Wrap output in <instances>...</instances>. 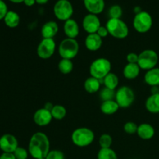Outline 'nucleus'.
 Returning a JSON list of instances; mask_svg holds the SVG:
<instances>
[{"label":"nucleus","instance_id":"1","mask_svg":"<svg viewBox=\"0 0 159 159\" xmlns=\"http://www.w3.org/2000/svg\"><path fill=\"white\" fill-rule=\"evenodd\" d=\"M50 151V140L44 133L37 132L32 135L28 144V152L32 158H46Z\"/></svg>","mask_w":159,"mask_h":159},{"label":"nucleus","instance_id":"2","mask_svg":"<svg viewBox=\"0 0 159 159\" xmlns=\"http://www.w3.org/2000/svg\"><path fill=\"white\" fill-rule=\"evenodd\" d=\"M71 141L75 145L79 148L87 147L94 141V132L87 127H79L71 134Z\"/></svg>","mask_w":159,"mask_h":159},{"label":"nucleus","instance_id":"3","mask_svg":"<svg viewBox=\"0 0 159 159\" xmlns=\"http://www.w3.org/2000/svg\"><path fill=\"white\" fill-rule=\"evenodd\" d=\"M111 62L108 59L99 57L92 62L89 67L90 75L101 80L111 72Z\"/></svg>","mask_w":159,"mask_h":159},{"label":"nucleus","instance_id":"4","mask_svg":"<svg viewBox=\"0 0 159 159\" xmlns=\"http://www.w3.org/2000/svg\"><path fill=\"white\" fill-rule=\"evenodd\" d=\"M106 27L108 30L109 34L116 39H124L129 34L128 26L121 19L110 18L107 22Z\"/></svg>","mask_w":159,"mask_h":159},{"label":"nucleus","instance_id":"5","mask_svg":"<svg viewBox=\"0 0 159 159\" xmlns=\"http://www.w3.org/2000/svg\"><path fill=\"white\" fill-rule=\"evenodd\" d=\"M79 51V44L75 39H64L58 46V54L63 59L75 58L78 55Z\"/></svg>","mask_w":159,"mask_h":159},{"label":"nucleus","instance_id":"6","mask_svg":"<svg viewBox=\"0 0 159 159\" xmlns=\"http://www.w3.org/2000/svg\"><path fill=\"white\" fill-rule=\"evenodd\" d=\"M153 19L151 14L146 11H141L135 14L133 20V26L137 32L140 34L148 33L152 27Z\"/></svg>","mask_w":159,"mask_h":159},{"label":"nucleus","instance_id":"7","mask_svg":"<svg viewBox=\"0 0 159 159\" xmlns=\"http://www.w3.org/2000/svg\"><path fill=\"white\" fill-rule=\"evenodd\" d=\"M53 12L57 20L65 22L71 19L74 8L69 0H57L54 5Z\"/></svg>","mask_w":159,"mask_h":159},{"label":"nucleus","instance_id":"8","mask_svg":"<svg viewBox=\"0 0 159 159\" xmlns=\"http://www.w3.org/2000/svg\"><path fill=\"white\" fill-rule=\"evenodd\" d=\"M158 55L155 51L152 49H146L138 54V65L142 70L152 69L158 65Z\"/></svg>","mask_w":159,"mask_h":159},{"label":"nucleus","instance_id":"9","mask_svg":"<svg viewBox=\"0 0 159 159\" xmlns=\"http://www.w3.org/2000/svg\"><path fill=\"white\" fill-rule=\"evenodd\" d=\"M135 94L133 89L127 85L120 87L115 94V100L120 108H128L133 104Z\"/></svg>","mask_w":159,"mask_h":159},{"label":"nucleus","instance_id":"10","mask_svg":"<svg viewBox=\"0 0 159 159\" xmlns=\"http://www.w3.org/2000/svg\"><path fill=\"white\" fill-rule=\"evenodd\" d=\"M56 49V43L54 39L43 38L37 49V54L41 59H48L54 55Z\"/></svg>","mask_w":159,"mask_h":159},{"label":"nucleus","instance_id":"11","mask_svg":"<svg viewBox=\"0 0 159 159\" xmlns=\"http://www.w3.org/2000/svg\"><path fill=\"white\" fill-rule=\"evenodd\" d=\"M18 147V140L14 135L5 134L0 137V150L4 153H13Z\"/></svg>","mask_w":159,"mask_h":159},{"label":"nucleus","instance_id":"12","mask_svg":"<svg viewBox=\"0 0 159 159\" xmlns=\"http://www.w3.org/2000/svg\"><path fill=\"white\" fill-rule=\"evenodd\" d=\"M101 26V22L97 15L88 13L82 20V27L89 34H96Z\"/></svg>","mask_w":159,"mask_h":159},{"label":"nucleus","instance_id":"13","mask_svg":"<svg viewBox=\"0 0 159 159\" xmlns=\"http://www.w3.org/2000/svg\"><path fill=\"white\" fill-rule=\"evenodd\" d=\"M53 119L51 112L45 108L37 110L34 114V121L39 127H45L50 124Z\"/></svg>","mask_w":159,"mask_h":159},{"label":"nucleus","instance_id":"14","mask_svg":"<svg viewBox=\"0 0 159 159\" xmlns=\"http://www.w3.org/2000/svg\"><path fill=\"white\" fill-rule=\"evenodd\" d=\"M83 4L89 13L99 15L105 9L104 0H83Z\"/></svg>","mask_w":159,"mask_h":159},{"label":"nucleus","instance_id":"15","mask_svg":"<svg viewBox=\"0 0 159 159\" xmlns=\"http://www.w3.org/2000/svg\"><path fill=\"white\" fill-rule=\"evenodd\" d=\"M59 30L57 23L55 21H48L42 26L41 35L43 38L54 39Z\"/></svg>","mask_w":159,"mask_h":159},{"label":"nucleus","instance_id":"16","mask_svg":"<svg viewBox=\"0 0 159 159\" xmlns=\"http://www.w3.org/2000/svg\"><path fill=\"white\" fill-rule=\"evenodd\" d=\"M102 38L97 34H88L85 40V45L90 51H97L102 47Z\"/></svg>","mask_w":159,"mask_h":159},{"label":"nucleus","instance_id":"17","mask_svg":"<svg viewBox=\"0 0 159 159\" xmlns=\"http://www.w3.org/2000/svg\"><path fill=\"white\" fill-rule=\"evenodd\" d=\"M64 32L68 38L75 39L79 34V23L73 19L67 20L64 24Z\"/></svg>","mask_w":159,"mask_h":159},{"label":"nucleus","instance_id":"18","mask_svg":"<svg viewBox=\"0 0 159 159\" xmlns=\"http://www.w3.org/2000/svg\"><path fill=\"white\" fill-rule=\"evenodd\" d=\"M155 128L151 124L144 123L138 126L137 134L140 138L143 140H150L155 136Z\"/></svg>","mask_w":159,"mask_h":159},{"label":"nucleus","instance_id":"19","mask_svg":"<svg viewBox=\"0 0 159 159\" xmlns=\"http://www.w3.org/2000/svg\"><path fill=\"white\" fill-rule=\"evenodd\" d=\"M145 108L151 113H159V93L152 94L148 96L146 99Z\"/></svg>","mask_w":159,"mask_h":159},{"label":"nucleus","instance_id":"20","mask_svg":"<svg viewBox=\"0 0 159 159\" xmlns=\"http://www.w3.org/2000/svg\"><path fill=\"white\" fill-rule=\"evenodd\" d=\"M144 82L150 86H159V68L148 70L144 75Z\"/></svg>","mask_w":159,"mask_h":159},{"label":"nucleus","instance_id":"21","mask_svg":"<svg viewBox=\"0 0 159 159\" xmlns=\"http://www.w3.org/2000/svg\"><path fill=\"white\" fill-rule=\"evenodd\" d=\"M120 107L114 99L102 101L100 106V110L102 113L106 115H112L116 113L119 110Z\"/></svg>","mask_w":159,"mask_h":159},{"label":"nucleus","instance_id":"22","mask_svg":"<svg viewBox=\"0 0 159 159\" xmlns=\"http://www.w3.org/2000/svg\"><path fill=\"white\" fill-rule=\"evenodd\" d=\"M6 26L9 28H16L19 26L20 22V15L16 12L12 10H9L6 13V16L3 19Z\"/></svg>","mask_w":159,"mask_h":159},{"label":"nucleus","instance_id":"23","mask_svg":"<svg viewBox=\"0 0 159 159\" xmlns=\"http://www.w3.org/2000/svg\"><path fill=\"white\" fill-rule=\"evenodd\" d=\"M141 68L138 64L127 63L125 65L123 71L124 76L127 79H134L139 75Z\"/></svg>","mask_w":159,"mask_h":159},{"label":"nucleus","instance_id":"24","mask_svg":"<svg viewBox=\"0 0 159 159\" xmlns=\"http://www.w3.org/2000/svg\"><path fill=\"white\" fill-rule=\"evenodd\" d=\"M100 80L90 76L84 82V89L87 93L93 94L97 93L100 89Z\"/></svg>","mask_w":159,"mask_h":159},{"label":"nucleus","instance_id":"25","mask_svg":"<svg viewBox=\"0 0 159 159\" xmlns=\"http://www.w3.org/2000/svg\"><path fill=\"white\" fill-rule=\"evenodd\" d=\"M103 84L106 88L115 90L119 85V78L114 73H109L103 79Z\"/></svg>","mask_w":159,"mask_h":159},{"label":"nucleus","instance_id":"26","mask_svg":"<svg viewBox=\"0 0 159 159\" xmlns=\"http://www.w3.org/2000/svg\"><path fill=\"white\" fill-rule=\"evenodd\" d=\"M58 70L60 72H61L64 75H68L72 71L74 68V64L71 61V60L69 59H63L59 61L58 65H57Z\"/></svg>","mask_w":159,"mask_h":159},{"label":"nucleus","instance_id":"27","mask_svg":"<svg viewBox=\"0 0 159 159\" xmlns=\"http://www.w3.org/2000/svg\"><path fill=\"white\" fill-rule=\"evenodd\" d=\"M51 112L53 118L57 120L64 119L67 114L66 109L62 105H54Z\"/></svg>","mask_w":159,"mask_h":159},{"label":"nucleus","instance_id":"28","mask_svg":"<svg viewBox=\"0 0 159 159\" xmlns=\"http://www.w3.org/2000/svg\"><path fill=\"white\" fill-rule=\"evenodd\" d=\"M97 159H118L117 155L112 148H101L98 152Z\"/></svg>","mask_w":159,"mask_h":159},{"label":"nucleus","instance_id":"29","mask_svg":"<svg viewBox=\"0 0 159 159\" xmlns=\"http://www.w3.org/2000/svg\"><path fill=\"white\" fill-rule=\"evenodd\" d=\"M99 144L101 148H110L113 144V138L108 134H103L99 138Z\"/></svg>","mask_w":159,"mask_h":159},{"label":"nucleus","instance_id":"30","mask_svg":"<svg viewBox=\"0 0 159 159\" xmlns=\"http://www.w3.org/2000/svg\"><path fill=\"white\" fill-rule=\"evenodd\" d=\"M109 16L111 19H120L123 15V9L119 5H113L109 9Z\"/></svg>","mask_w":159,"mask_h":159},{"label":"nucleus","instance_id":"31","mask_svg":"<svg viewBox=\"0 0 159 159\" xmlns=\"http://www.w3.org/2000/svg\"><path fill=\"white\" fill-rule=\"evenodd\" d=\"M115 94H116L115 90L110 89L106 88L105 87V88L101 91L100 97L102 101L111 100V99H113V98H115Z\"/></svg>","mask_w":159,"mask_h":159},{"label":"nucleus","instance_id":"32","mask_svg":"<svg viewBox=\"0 0 159 159\" xmlns=\"http://www.w3.org/2000/svg\"><path fill=\"white\" fill-rule=\"evenodd\" d=\"M16 159H27L29 156V152L23 147H18L13 152Z\"/></svg>","mask_w":159,"mask_h":159},{"label":"nucleus","instance_id":"33","mask_svg":"<svg viewBox=\"0 0 159 159\" xmlns=\"http://www.w3.org/2000/svg\"><path fill=\"white\" fill-rule=\"evenodd\" d=\"M138 126L134 122L129 121V122H127L124 124V130L128 134H136L137 131H138Z\"/></svg>","mask_w":159,"mask_h":159},{"label":"nucleus","instance_id":"34","mask_svg":"<svg viewBox=\"0 0 159 159\" xmlns=\"http://www.w3.org/2000/svg\"><path fill=\"white\" fill-rule=\"evenodd\" d=\"M46 159H65V155L61 151L52 150L50 151L49 153L46 156Z\"/></svg>","mask_w":159,"mask_h":159},{"label":"nucleus","instance_id":"35","mask_svg":"<svg viewBox=\"0 0 159 159\" xmlns=\"http://www.w3.org/2000/svg\"><path fill=\"white\" fill-rule=\"evenodd\" d=\"M8 6L3 0H0V20H3L8 12Z\"/></svg>","mask_w":159,"mask_h":159},{"label":"nucleus","instance_id":"36","mask_svg":"<svg viewBox=\"0 0 159 159\" xmlns=\"http://www.w3.org/2000/svg\"><path fill=\"white\" fill-rule=\"evenodd\" d=\"M127 63L130 64H138V54H136V53H129L127 55Z\"/></svg>","mask_w":159,"mask_h":159},{"label":"nucleus","instance_id":"37","mask_svg":"<svg viewBox=\"0 0 159 159\" xmlns=\"http://www.w3.org/2000/svg\"><path fill=\"white\" fill-rule=\"evenodd\" d=\"M96 34H97L101 38H105V37H107V36L109 35L108 30L107 29L106 26H101L99 28V30H97Z\"/></svg>","mask_w":159,"mask_h":159},{"label":"nucleus","instance_id":"38","mask_svg":"<svg viewBox=\"0 0 159 159\" xmlns=\"http://www.w3.org/2000/svg\"><path fill=\"white\" fill-rule=\"evenodd\" d=\"M0 159H16L13 153H4L0 155Z\"/></svg>","mask_w":159,"mask_h":159},{"label":"nucleus","instance_id":"39","mask_svg":"<svg viewBox=\"0 0 159 159\" xmlns=\"http://www.w3.org/2000/svg\"><path fill=\"white\" fill-rule=\"evenodd\" d=\"M23 3L25 4V6H28V7H31V6L35 5L36 0H24Z\"/></svg>","mask_w":159,"mask_h":159},{"label":"nucleus","instance_id":"40","mask_svg":"<svg viewBox=\"0 0 159 159\" xmlns=\"http://www.w3.org/2000/svg\"><path fill=\"white\" fill-rule=\"evenodd\" d=\"M53 107H54V105H53L51 102H47V103L45 104V106H44V107H43V108H45L46 110L51 111V110L53 109Z\"/></svg>","mask_w":159,"mask_h":159},{"label":"nucleus","instance_id":"41","mask_svg":"<svg viewBox=\"0 0 159 159\" xmlns=\"http://www.w3.org/2000/svg\"><path fill=\"white\" fill-rule=\"evenodd\" d=\"M49 0H36V3L39 5H45L48 2Z\"/></svg>","mask_w":159,"mask_h":159},{"label":"nucleus","instance_id":"42","mask_svg":"<svg viewBox=\"0 0 159 159\" xmlns=\"http://www.w3.org/2000/svg\"><path fill=\"white\" fill-rule=\"evenodd\" d=\"M9 1L12 3H15V4H20V3L23 2L24 0H9Z\"/></svg>","mask_w":159,"mask_h":159},{"label":"nucleus","instance_id":"43","mask_svg":"<svg viewBox=\"0 0 159 159\" xmlns=\"http://www.w3.org/2000/svg\"><path fill=\"white\" fill-rule=\"evenodd\" d=\"M134 11L135 14H137V13H138V12H141V11H142V10H141V8H140L139 6H137V7L134 8Z\"/></svg>","mask_w":159,"mask_h":159},{"label":"nucleus","instance_id":"44","mask_svg":"<svg viewBox=\"0 0 159 159\" xmlns=\"http://www.w3.org/2000/svg\"><path fill=\"white\" fill-rule=\"evenodd\" d=\"M39 159H46L45 158H39Z\"/></svg>","mask_w":159,"mask_h":159}]
</instances>
